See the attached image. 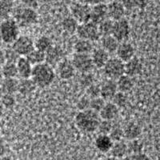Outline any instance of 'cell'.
<instances>
[{"mask_svg": "<svg viewBox=\"0 0 160 160\" xmlns=\"http://www.w3.org/2000/svg\"><path fill=\"white\" fill-rule=\"evenodd\" d=\"M2 95H3V92H2V88H1V85H0V98H1V97H2Z\"/></svg>", "mask_w": 160, "mask_h": 160, "instance_id": "55", "label": "cell"}, {"mask_svg": "<svg viewBox=\"0 0 160 160\" xmlns=\"http://www.w3.org/2000/svg\"><path fill=\"white\" fill-rule=\"evenodd\" d=\"M103 74L107 78L117 80L125 74V62L118 57L110 58L103 68Z\"/></svg>", "mask_w": 160, "mask_h": 160, "instance_id": "5", "label": "cell"}, {"mask_svg": "<svg viewBox=\"0 0 160 160\" xmlns=\"http://www.w3.org/2000/svg\"><path fill=\"white\" fill-rule=\"evenodd\" d=\"M35 48L43 52H47L49 51L53 46V42L51 38L50 37L47 36V35H41L38 37L35 42Z\"/></svg>", "mask_w": 160, "mask_h": 160, "instance_id": "31", "label": "cell"}, {"mask_svg": "<svg viewBox=\"0 0 160 160\" xmlns=\"http://www.w3.org/2000/svg\"><path fill=\"white\" fill-rule=\"evenodd\" d=\"M71 62L76 71H78L81 74L91 72V71H92L93 68H95L91 54L75 53L71 58Z\"/></svg>", "mask_w": 160, "mask_h": 160, "instance_id": "7", "label": "cell"}, {"mask_svg": "<svg viewBox=\"0 0 160 160\" xmlns=\"http://www.w3.org/2000/svg\"><path fill=\"white\" fill-rule=\"evenodd\" d=\"M113 121H110V120H104L102 119L100 122L97 131H98L99 134H104V135H109L111 132V129L113 128Z\"/></svg>", "mask_w": 160, "mask_h": 160, "instance_id": "41", "label": "cell"}, {"mask_svg": "<svg viewBox=\"0 0 160 160\" xmlns=\"http://www.w3.org/2000/svg\"><path fill=\"white\" fill-rule=\"evenodd\" d=\"M16 64L18 68V76L21 77V78H31L34 66L29 62L28 58L25 56H21Z\"/></svg>", "mask_w": 160, "mask_h": 160, "instance_id": "21", "label": "cell"}, {"mask_svg": "<svg viewBox=\"0 0 160 160\" xmlns=\"http://www.w3.org/2000/svg\"><path fill=\"white\" fill-rule=\"evenodd\" d=\"M99 113L91 109L80 111L75 116V122L78 130L84 133H94L97 131L101 122Z\"/></svg>", "mask_w": 160, "mask_h": 160, "instance_id": "1", "label": "cell"}, {"mask_svg": "<svg viewBox=\"0 0 160 160\" xmlns=\"http://www.w3.org/2000/svg\"><path fill=\"white\" fill-rule=\"evenodd\" d=\"M105 104H106V100L104 99L102 97L99 96V97H97V98H91L90 109L99 113L100 111H101V110L102 109V108H103Z\"/></svg>", "mask_w": 160, "mask_h": 160, "instance_id": "40", "label": "cell"}, {"mask_svg": "<svg viewBox=\"0 0 160 160\" xmlns=\"http://www.w3.org/2000/svg\"><path fill=\"white\" fill-rule=\"evenodd\" d=\"M82 75V77L80 78V84L83 88H85V89L88 88V86H90L91 84L95 82V81H94V76L90 72L83 73Z\"/></svg>", "mask_w": 160, "mask_h": 160, "instance_id": "44", "label": "cell"}, {"mask_svg": "<svg viewBox=\"0 0 160 160\" xmlns=\"http://www.w3.org/2000/svg\"><path fill=\"white\" fill-rule=\"evenodd\" d=\"M36 88V84L34 82L31 78H21L18 83V91L22 95H28L35 91Z\"/></svg>", "mask_w": 160, "mask_h": 160, "instance_id": "28", "label": "cell"}, {"mask_svg": "<svg viewBox=\"0 0 160 160\" xmlns=\"http://www.w3.org/2000/svg\"><path fill=\"white\" fill-rule=\"evenodd\" d=\"M119 115V108L111 101L106 102L102 109L99 112V115L102 119L114 121Z\"/></svg>", "mask_w": 160, "mask_h": 160, "instance_id": "19", "label": "cell"}, {"mask_svg": "<svg viewBox=\"0 0 160 160\" xmlns=\"http://www.w3.org/2000/svg\"><path fill=\"white\" fill-rule=\"evenodd\" d=\"M19 81L16 78H3L0 82L3 94H15L18 90Z\"/></svg>", "mask_w": 160, "mask_h": 160, "instance_id": "26", "label": "cell"}, {"mask_svg": "<svg viewBox=\"0 0 160 160\" xmlns=\"http://www.w3.org/2000/svg\"><path fill=\"white\" fill-rule=\"evenodd\" d=\"M2 72L4 78H16L18 76L17 64L15 62H6L2 67Z\"/></svg>", "mask_w": 160, "mask_h": 160, "instance_id": "34", "label": "cell"}, {"mask_svg": "<svg viewBox=\"0 0 160 160\" xmlns=\"http://www.w3.org/2000/svg\"><path fill=\"white\" fill-rule=\"evenodd\" d=\"M0 32L3 42L12 44L19 36V26L14 18H6L0 24Z\"/></svg>", "mask_w": 160, "mask_h": 160, "instance_id": "4", "label": "cell"}, {"mask_svg": "<svg viewBox=\"0 0 160 160\" xmlns=\"http://www.w3.org/2000/svg\"><path fill=\"white\" fill-rule=\"evenodd\" d=\"M79 22L73 16L67 17L62 21V28L66 32L69 34L76 33Z\"/></svg>", "mask_w": 160, "mask_h": 160, "instance_id": "32", "label": "cell"}, {"mask_svg": "<svg viewBox=\"0 0 160 160\" xmlns=\"http://www.w3.org/2000/svg\"><path fill=\"white\" fill-rule=\"evenodd\" d=\"M3 75H2V69H0V82H2V80L3 79Z\"/></svg>", "mask_w": 160, "mask_h": 160, "instance_id": "53", "label": "cell"}, {"mask_svg": "<svg viewBox=\"0 0 160 160\" xmlns=\"http://www.w3.org/2000/svg\"><path fill=\"white\" fill-rule=\"evenodd\" d=\"M149 2L150 0H135L136 8H139V9H144L145 8H147Z\"/></svg>", "mask_w": 160, "mask_h": 160, "instance_id": "48", "label": "cell"}, {"mask_svg": "<svg viewBox=\"0 0 160 160\" xmlns=\"http://www.w3.org/2000/svg\"><path fill=\"white\" fill-rule=\"evenodd\" d=\"M111 101L120 109V108H126L128 106V102H129V98H128L127 93L118 91Z\"/></svg>", "mask_w": 160, "mask_h": 160, "instance_id": "35", "label": "cell"}, {"mask_svg": "<svg viewBox=\"0 0 160 160\" xmlns=\"http://www.w3.org/2000/svg\"><path fill=\"white\" fill-rule=\"evenodd\" d=\"M14 2L12 0H0V18L6 19L12 15L14 10Z\"/></svg>", "mask_w": 160, "mask_h": 160, "instance_id": "30", "label": "cell"}, {"mask_svg": "<svg viewBox=\"0 0 160 160\" xmlns=\"http://www.w3.org/2000/svg\"><path fill=\"white\" fill-rule=\"evenodd\" d=\"M90 106H91V98L86 95L78 98L76 103V107L79 111L90 109Z\"/></svg>", "mask_w": 160, "mask_h": 160, "instance_id": "43", "label": "cell"}, {"mask_svg": "<svg viewBox=\"0 0 160 160\" xmlns=\"http://www.w3.org/2000/svg\"><path fill=\"white\" fill-rule=\"evenodd\" d=\"M4 151H5V147H4L3 143L0 141V155H3Z\"/></svg>", "mask_w": 160, "mask_h": 160, "instance_id": "51", "label": "cell"}, {"mask_svg": "<svg viewBox=\"0 0 160 160\" xmlns=\"http://www.w3.org/2000/svg\"><path fill=\"white\" fill-rule=\"evenodd\" d=\"M126 158H129V159H136V160H143V159H148L149 157L148 155L144 154L143 152L140 153H135V154H131L128 155L126 157Z\"/></svg>", "mask_w": 160, "mask_h": 160, "instance_id": "45", "label": "cell"}, {"mask_svg": "<svg viewBox=\"0 0 160 160\" xmlns=\"http://www.w3.org/2000/svg\"><path fill=\"white\" fill-rule=\"evenodd\" d=\"M86 95L89 97L91 99L101 96V88L99 84L94 82L88 86V88H86Z\"/></svg>", "mask_w": 160, "mask_h": 160, "instance_id": "38", "label": "cell"}, {"mask_svg": "<svg viewBox=\"0 0 160 160\" xmlns=\"http://www.w3.org/2000/svg\"><path fill=\"white\" fill-rule=\"evenodd\" d=\"M110 153L111 156L115 158H126L129 155L128 143L124 142L123 139L114 142Z\"/></svg>", "mask_w": 160, "mask_h": 160, "instance_id": "22", "label": "cell"}, {"mask_svg": "<svg viewBox=\"0 0 160 160\" xmlns=\"http://www.w3.org/2000/svg\"><path fill=\"white\" fill-rule=\"evenodd\" d=\"M0 101L7 109H11L13 107H15L16 102V99L13 94H3L0 98Z\"/></svg>", "mask_w": 160, "mask_h": 160, "instance_id": "39", "label": "cell"}, {"mask_svg": "<svg viewBox=\"0 0 160 160\" xmlns=\"http://www.w3.org/2000/svg\"><path fill=\"white\" fill-rule=\"evenodd\" d=\"M4 107L3 105H2V103L1 102V101H0V117H2V115H3V112H4Z\"/></svg>", "mask_w": 160, "mask_h": 160, "instance_id": "52", "label": "cell"}, {"mask_svg": "<svg viewBox=\"0 0 160 160\" xmlns=\"http://www.w3.org/2000/svg\"><path fill=\"white\" fill-rule=\"evenodd\" d=\"M101 88V97L107 100H112L116 93L118 91L117 87L116 80L108 78L102 84H100Z\"/></svg>", "mask_w": 160, "mask_h": 160, "instance_id": "14", "label": "cell"}, {"mask_svg": "<svg viewBox=\"0 0 160 160\" xmlns=\"http://www.w3.org/2000/svg\"><path fill=\"white\" fill-rule=\"evenodd\" d=\"M115 53L118 58L126 62L133 57H135V48L131 42L128 41H122L119 42V45Z\"/></svg>", "mask_w": 160, "mask_h": 160, "instance_id": "12", "label": "cell"}, {"mask_svg": "<svg viewBox=\"0 0 160 160\" xmlns=\"http://www.w3.org/2000/svg\"><path fill=\"white\" fill-rule=\"evenodd\" d=\"M25 57L29 60V62L33 66L38 65V64L46 62V53L43 52V51H39V50L36 49V48L31 51Z\"/></svg>", "mask_w": 160, "mask_h": 160, "instance_id": "29", "label": "cell"}, {"mask_svg": "<svg viewBox=\"0 0 160 160\" xmlns=\"http://www.w3.org/2000/svg\"><path fill=\"white\" fill-rule=\"evenodd\" d=\"M71 16H73L79 23L87 22L91 21V7L79 2L72 4L71 8Z\"/></svg>", "mask_w": 160, "mask_h": 160, "instance_id": "8", "label": "cell"}, {"mask_svg": "<svg viewBox=\"0 0 160 160\" xmlns=\"http://www.w3.org/2000/svg\"><path fill=\"white\" fill-rule=\"evenodd\" d=\"M122 2V5L127 11H131L134 8H136L135 0H120Z\"/></svg>", "mask_w": 160, "mask_h": 160, "instance_id": "46", "label": "cell"}, {"mask_svg": "<svg viewBox=\"0 0 160 160\" xmlns=\"http://www.w3.org/2000/svg\"><path fill=\"white\" fill-rule=\"evenodd\" d=\"M108 16L114 21L123 18L127 11L122 2L119 0H113L112 2L108 4Z\"/></svg>", "mask_w": 160, "mask_h": 160, "instance_id": "15", "label": "cell"}, {"mask_svg": "<svg viewBox=\"0 0 160 160\" xmlns=\"http://www.w3.org/2000/svg\"><path fill=\"white\" fill-rule=\"evenodd\" d=\"M142 66L141 60L137 57H133L128 62H125V74L131 77L138 76L142 71Z\"/></svg>", "mask_w": 160, "mask_h": 160, "instance_id": "20", "label": "cell"}, {"mask_svg": "<svg viewBox=\"0 0 160 160\" xmlns=\"http://www.w3.org/2000/svg\"><path fill=\"white\" fill-rule=\"evenodd\" d=\"M4 52H5V56H6V60L7 62H15L17 63L18 60L20 58V55H18V53L13 49V48H7V49L4 50Z\"/></svg>", "mask_w": 160, "mask_h": 160, "instance_id": "42", "label": "cell"}, {"mask_svg": "<svg viewBox=\"0 0 160 160\" xmlns=\"http://www.w3.org/2000/svg\"><path fill=\"white\" fill-rule=\"evenodd\" d=\"M109 135L114 142L122 140L124 138L123 128L119 125H117V124H114Z\"/></svg>", "mask_w": 160, "mask_h": 160, "instance_id": "37", "label": "cell"}, {"mask_svg": "<svg viewBox=\"0 0 160 160\" xmlns=\"http://www.w3.org/2000/svg\"><path fill=\"white\" fill-rule=\"evenodd\" d=\"M119 41L112 35L101 37V48H103L108 53L116 52V50L119 45Z\"/></svg>", "mask_w": 160, "mask_h": 160, "instance_id": "24", "label": "cell"}, {"mask_svg": "<svg viewBox=\"0 0 160 160\" xmlns=\"http://www.w3.org/2000/svg\"><path fill=\"white\" fill-rule=\"evenodd\" d=\"M92 41L84 38H79L74 44V51L75 53L80 54H91L94 48Z\"/></svg>", "mask_w": 160, "mask_h": 160, "instance_id": "25", "label": "cell"}, {"mask_svg": "<svg viewBox=\"0 0 160 160\" xmlns=\"http://www.w3.org/2000/svg\"><path fill=\"white\" fill-rule=\"evenodd\" d=\"M131 34V25L128 19L125 18L115 21L112 35L119 42L127 41Z\"/></svg>", "mask_w": 160, "mask_h": 160, "instance_id": "10", "label": "cell"}, {"mask_svg": "<svg viewBox=\"0 0 160 160\" xmlns=\"http://www.w3.org/2000/svg\"><path fill=\"white\" fill-rule=\"evenodd\" d=\"M6 62H7V60H6L4 50L0 49V67H2L6 63Z\"/></svg>", "mask_w": 160, "mask_h": 160, "instance_id": "50", "label": "cell"}, {"mask_svg": "<svg viewBox=\"0 0 160 160\" xmlns=\"http://www.w3.org/2000/svg\"><path fill=\"white\" fill-rule=\"evenodd\" d=\"M94 66L97 68H102L110 59V53L103 48H95L91 54Z\"/></svg>", "mask_w": 160, "mask_h": 160, "instance_id": "17", "label": "cell"}, {"mask_svg": "<svg viewBox=\"0 0 160 160\" xmlns=\"http://www.w3.org/2000/svg\"><path fill=\"white\" fill-rule=\"evenodd\" d=\"M80 2H84V3L92 7V6H95L98 3H101V2H103L104 0H80Z\"/></svg>", "mask_w": 160, "mask_h": 160, "instance_id": "49", "label": "cell"}, {"mask_svg": "<svg viewBox=\"0 0 160 160\" xmlns=\"http://www.w3.org/2000/svg\"><path fill=\"white\" fill-rule=\"evenodd\" d=\"M13 18L19 27H29L38 22V14L35 9L20 6L14 8L12 12Z\"/></svg>", "mask_w": 160, "mask_h": 160, "instance_id": "3", "label": "cell"}, {"mask_svg": "<svg viewBox=\"0 0 160 160\" xmlns=\"http://www.w3.org/2000/svg\"><path fill=\"white\" fill-rule=\"evenodd\" d=\"M128 145V151H129V155L131 154H135V153L142 152L143 151V142L138 138L130 140Z\"/></svg>", "mask_w": 160, "mask_h": 160, "instance_id": "36", "label": "cell"}, {"mask_svg": "<svg viewBox=\"0 0 160 160\" xmlns=\"http://www.w3.org/2000/svg\"><path fill=\"white\" fill-rule=\"evenodd\" d=\"M108 18H109V16H108V9L107 4L101 2L91 7V22L98 25Z\"/></svg>", "mask_w": 160, "mask_h": 160, "instance_id": "13", "label": "cell"}, {"mask_svg": "<svg viewBox=\"0 0 160 160\" xmlns=\"http://www.w3.org/2000/svg\"><path fill=\"white\" fill-rule=\"evenodd\" d=\"M11 47L20 56H27L35 48V42L28 35H19Z\"/></svg>", "mask_w": 160, "mask_h": 160, "instance_id": "9", "label": "cell"}, {"mask_svg": "<svg viewBox=\"0 0 160 160\" xmlns=\"http://www.w3.org/2000/svg\"><path fill=\"white\" fill-rule=\"evenodd\" d=\"M76 35L79 38L91 40L92 42H95L101 38L98 25L91 21L79 23L76 31Z\"/></svg>", "mask_w": 160, "mask_h": 160, "instance_id": "6", "label": "cell"}, {"mask_svg": "<svg viewBox=\"0 0 160 160\" xmlns=\"http://www.w3.org/2000/svg\"><path fill=\"white\" fill-rule=\"evenodd\" d=\"M56 75L62 80H69L75 76L76 70L73 65L71 59H63L56 66Z\"/></svg>", "mask_w": 160, "mask_h": 160, "instance_id": "11", "label": "cell"}, {"mask_svg": "<svg viewBox=\"0 0 160 160\" xmlns=\"http://www.w3.org/2000/svg\"><path fill=\"white\" fill-rule=\"evenodd\" d=\"M124 138L128 140H133L138 138L142 135V128L138 123L134 122H128L123 128Z\"/></svg>", "mask_w": 160, "mask_h": 160, "instance_id": "23", "label": "cell"}, {"mask_svg": "<svg viewBox=\"0 0 160 160\" xmlns=\"http://www.w3.org/2000/svg\"><path fill=\"white\" fill-rule=\"evenodd\" d=\"M2 42H3V40H2V35H1V32H0V47H1V46H2Z\"/></svg>", "mask_w": 160, "mask_h": 160, "instance_id": "54", "label": "cell"}, {"mask_svg": "<svg viewBox=\"0 0 160 160\" xmlns=\"http://www.w3.org/2000/svg\"><path fill=\"white\" fill-rule=\"evenodd\" d=\"M116 82L118 91H122V92L125 93L131 91L134 88V86H135L133 77L130 76L127 74H124L122 76H120L116 80Z\"/></svg>", "mask_w": 160, "mask_h": 160, "instance_id": "27", "label": "cell"}, {"mask_svg": "<svg viewBox=\"0 0 160 160\" xmlns=\"http://www.w3.org/2000/svg\"><path fill=\"white\" fill-rule=\"evenodd\" d=\"M22 4L28 8L36 10L38 7V0H21Z\"/></svg>", "mask_w": 160, "mask_h": 160, "instance_id": "47", "label": "cell"}, {"mask_svg": "<svg viewBox=\"0 0 160 160\" xmlns=\"http://www.w3.org/2000/svg\"><path fill=\"white\" fill-rule=\"evenodd\" d=\"M114 22H115L114 20L111 19L110 18H108L98 24V31H99L101 37L112 35L113 28H114Z\"/></svg>", "mask_w": 160, "mask_h": 160, "instance_id": "33", "label": "cell"}, {"mask_svg": "<svg viewBox=\"0 0 160 160\" xmlns=\"http://www.w3.org/2000/svg\"><path fill=\"white\" fill-rule=\"evenodd\" d=\"M94 144H95V148L99 152L107 154V153H110V151H111V148L114 144V141L110 137L109 135L99 134L95 138Z\"/></svg>", "mask_w": 160, "mask_h": 160, "instance_id": "16", "label": "cell"}, {"mask_svg": "<svg viewBox=\"0 0 160 160\" xmlns=\"http://www.w3.org/2000/svg\"><path fill=\"white\" fill-rule=\"evenodd\" d=\"M64 58V52L59 47L53 46L46 52V62L53 66H57Z\"/></svg>", "mask_w": 160, "mask_h": 160, "instance_id": "18", "label": "cell"}, {"mask_svg": "<svg viewBox=\"0 0 160 160\" xmlns=\"http://www.w3.org/2000/svg\"><path fill=\"white\" fill-rule=\"evenodd\" d=\"M56 76V72L51 65L42 62L33 67L31 78L37 88H46L51 85Z\"/></svg>", "mask_w": 160, "mask_h": 160, "instance_id": "2", "label": "cell"}]
</instances>
